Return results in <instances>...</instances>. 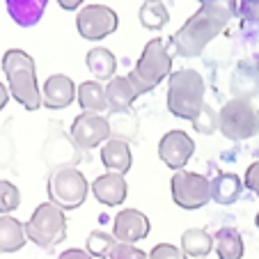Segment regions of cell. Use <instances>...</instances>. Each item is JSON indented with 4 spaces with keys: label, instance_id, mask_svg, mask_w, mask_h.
<instances>
[{
    "label": "cell",
    "instance_id": "39",
    "mask_svg": "<svg viewBox=\"0 0 259 259\" xmlns=\"http://www.w3.org/2000/svg\"><path fill=\"white\" fill-rule=\"evenodd\" d=\"M200 3H202V0H200Z\"/></svg>",
    "mask_w": 259,
    "mask_h": 259
},
{
    "label": "cell",
    "instance_id": "22",
    "mask_svg": "<svg viewBox=\"0 0 259 259\" xmlns=\"http://www.w3.org/2000/svg\"><path fill=\"white\" fill-rule=\"evenodd\" d=\"M213 250L218 259H241L243 257V239L234 227H220L213 234Z\"/></svg>",
    "mask_w": 259,
    "mask_h": 259
},
{
    "label": "cell",
    "instance_id": "36",
    "mask_svg": "<svg viewBox=\"0 0 259 259\" xmlns=\"http://www.w3.org/2000/svg\"><path fill=\"white\" fill-rule=\"evenodd\" d=\"M254 64H257V69H259V55H257V58H254Z\"/></svg>",
    "mask_w": 259,
    "mask_h": 259
},
{
    "label": "cell",
    "instance_id": "32",
    "mask_svg": "<svg viewBox=\"0 0 259 259\" xmlns=\"http://www.w3.org/2000/svg\"><path fill=\"white\" fill-rule=\"evenodd\" d=\"M58 259H92L90 257V252L88 250H78V248H69V250H64L62 254H60Z\"/></svg>",
    "mask_w": 259,
    "mask_h": 259
},
{
    "label": "cell",
    "instance_id": "35",
    "mask_svg": "<svg viewBox=\"0 0 259 259\" xmlns=\"http://www.w3.org/2000/svg\"><path fill=\"white\" fill-rule=\"evenodd\" d=\"M254 225H257V230H259V211H257V218H254Z\"/></svg>",
    "mask_w": 259,
    "mask_h": 259
},
{
    "label": "cell",
    "instance_id": "7",
    "mask_svg": "<svg viewBox=\"0 0 259 259\" xmlns=\"http://www.w3.org/2000/svg\"><path fill=\"white\" fill-rule=\"evenodd\" d=\"M218 128L227 140H250L259 133V110L250 99H232L220 108Z\"/></svg>",
    "mask_w": 259,
    "mask_h": 259
},
{
    "label": "cell",
    "instance_id": "16",
    "mask_svg": "<svg viewBox=\"0 0 259 259\" xmlns=\"http://www.w3.org/2000/svg\"><path fill=\"white\" fill-rule=\"evenodd\" d=\"M140 97L136 90V85L131 83L128 76H115L113 80H108L106 85V99L108 108L113 113H128V108L133 106V101Z\"/></svg>",
    "mask_w": 259,
    "mask_h": 259
},
{
    "label": "cell",
    "instance_id": "14",
    "mask_svg": "<svg viewBox=\"0 0 259 259\" xmlns=\"http://www.w3.org/2000/svg\"><path fill=\"white\" fill-rule=\"evenodd\" d=\"M126 193H128L126 179H124V175H119V172H106V175L97 177V179L92 181V195L97 197V202H101V204H106V206L124 204Z\"/></svg>",
    "mask_w": 259,
    "mask_h": 259
},
{
    "label": "cell",
    "instance_id": "37",
    "mask_svg": "<svg viewBox=\"0 0 259 259\" xmlns=\"http://www.w3.org/2000/svg\"><path fill=\"white\" fill-rule=\"evenodd\" d=\"M149 3H156V0H149Z\"/></svg>",
    "mask_w": 259,
    "mask_h": 259
},
{
    "label": "cell",
    "instance_id": "3",
    "mask_svg": "<svg viewBox=\"0 0 259 259\" xmlns=\"http://www.w3.org/2000/svg\"><path fill=\"white\" fill-rule=\"evenodd\" d=\"M3 71H5L7 83H10V94L25 110H37V108L44 106L32 55H28L21 49L5 51V55H3Z\"/></svg>",
    "mask_w": 259,
    "mask_h": 259
},
{
    "label": "cell",
    "instance_id": "12",
    "mask_svg": "<svg viewBox=\"0 0 259 259\" xmlns=\"http://www.w3.org/2000/svg\"><path fill=\"white\" fill-rule=\"evenodd\" d=\"M152 232V223L142 211L138 209H122L113 220V236L119 243H138L147 239Z\"/></svg>",
    "mask_w": 259,
    "mask_h": 259
},
{
    "label": "cell",
    "instance_id": "15",
    "mask_svg": "<svg viewBox=\"0 0 259 259\" xmlns=\"http://www.w3.org/2000/svg\"><path fill=\"white\" fill-rule=\"evenodd\" d=\"M101 163L108 172H119L126 175L133 165V154L131 147L124 138H110L108 142H103L101 147Z\"/></svg>",
    "mask_w": 259,
    "mask_h": 259
},
{
    "label": "cell",
    "instance_id": "20",
    "mask_svg": "<svg viewBox=\"0 0 259 259\" xmlns=\"http://www.w3.org/2000/svg\"><path fill=\"white\" fill-rule=\"evenodd\" d=\"M78 99L83 113H97L101 115L103 110H108V99H106V88L99 80H85L78 85Z\"/></svg>",
    "mask_w": 259,
    "mask_h": 259
},
{
    "label": "cell",
    "instance_id": "4",
    "mask_svg": "<svg viewBox=\"0 0 259 259\" xmlns=\"http://www.w3.org/2000/svg\"><path fill=\"white\" fill-rule=\"evenodd\" d=\"M170 71H172V53L167 49V41L156 37V39L147 41L140 60L136 62L133 71L128 73V78L136 85L138 94H147L154 88H158V83Z\"/></svg>",
    "mask_w": 259,
    "mask_h": 259
},
{
    "label": "cell",
    "instance_id": "31",
    "mask_svg": "<svg viewBox=\"0 0 259 259\" xmlns=\"http://www.w3.org/2000/svg\"><path fill=\"white\" fill-rule=\"evenodd\" d=\"M243 186L248 188L250 193L259 197V161L252 163V165L245 170V177H243Z\"/></svg>",
    "mask_w": 259,
    "mask_h": 259
},
{
    "label": "cell",
    "instance_id": "27",
    "mask_svg": "<svg viewBox=\"0 0 259 259\" xmlns=\"http://www.w3.org/2000/svg\"><path fill=\"white\" fill-rule=\"evenodd\" d=\"M193 128H195L197 133H204V136H209V133H213L215 128H218V115L211 110L209 106L202 110V115L193 122Z\"/></svg>",
    "mask_w": 259,
    "mask_h": 259
},
{
    "label": "cell",
    "instance_id": "24",
    "mask_svg": "<svg viewBox=\"0 0 259 259\" xmlns=\"http://www.w3.org/2000/svg\"><path fill=\"white\" fill-rule=\"evenodd\" d=\"M138 19H140L142 28L161 30V28H165V23L170 21V12H167V7L163 5L161 0H156V3L145 0V5H142L140 12H138Z\"/></svg>",
    "mask_w": 259,
    "mask_h": 259
},
{
    "label": "cell",
    "instance_id": "23",
    "mask_svg": "<svg viewBox=\"0 0 259 259\" xmlns=\"http://www.w3.org/2000/svg\"><path fill=\"white\" fill-rule=\"evenodd\" d=\"M181 250L188 254V257H206V254L213 250V236L206 230H200V227H191L181 234Z\"/></svg>",
    "mask_w": 259,
    "mask_h": 259
},
{
    "label": "cell",
    "instance_id": "5",
    "mask_svg": "<svg viewBox=\"0 0 259 259\" xmlns=\"http://www.w3.org/2000/svg\"><path fill=\"white\" fill-rule=\"evenodd\" d=\"M25 234L37 248H55L67 239V215L53 202H41L25 223Z\"/></svg>",
    "mask_w": 259,
    "mask_h": 259
},
{
    "label": "cell",
    "instance_id": "1",
    "mask_svg": "<svg viewBox=\"0 0 259 259\" xmlns=\"http://www.w3.org/2000/svg\"><path fill=\"white\" fill-rule=\"evenodd\" d=\"M236 14V0H202L200 10L175 32L172 41L181 58H197Z\"/></svg>",
    "mask_w": 259,
    "mask_h": 259
},
{
    "label": "cell",
    "instance_id": "6",
    "mask_svg": "<svg viewBox=\"0 0 259 259\" xmlns=\"http://www.w3.org/2000/svg\"><path fill=\"white\" fill-rule=\"evenodd\" d=\"M46 191H49V202L58 204L62 211H73L83 206L90 193V184L78 167L62 165L51 172Z\"/></svg>",
    "mask_w": 259,
    "mask_h": 259
},
{
    "label": "cell",
    "instance_id": "19",
    "mask_svg": "<svg viewBox=\"0 0 259 259\" xmlns=\"http://www.w3.org/2000/svg\"><path fill=\"white\" fill-rule=\"evenodd\" d=\"M28 241L25 225L19 223L14 215H0V252H16Z\"/></svg>",
    "mask_w": 259,
    "mask_h": 259
},
{
    "label": "cell",
    "instance_id": "17",
    "mask_svg": "<svg viewBox=\"0 0 259 259\" xmlns=\"http://www.w3.org/2000/svg\"><path fill=\"white\" fill-rule=\"evenodd\" d=\"M49 0H5L7 14L21 28H32L41 21Z\"/></svg>",
    "mask_w": 259,
    "mask_h": 259
},
{
    "label": "cell",
    "instance_id": "11",
    "mask_svg": "<svg viewBox=\"0 0 259 259\" xmlns=\"http://www.w3.org/2000/svg\"><path fill=\"white\" fill-rule=\"evenodd\" d=\"M193 154H195V142L186 131H179V128L167 131L158 142V156L175 172L184 170L186 163L193 158Z\"/></svg>",
    "mask_w": 259,
    "mask_h": 259
},
{
    "label": "cell",
    "instance_id": "28",
    "mask_svg": "<svg viewBox=\"0 0 259 259\" xmlns=\"http://www.w3.org/2000/svg\"><path fill=\"white\" fill-rule=\"evenodd\" d=\"M149 259H188V254L172 243H158L149 250Z\"/></svg>",
    "mask_w": 259,
    "mask_h": 259
},
{
    "label": "cell",
    "instance_id": "38",
    "mask_svg": "<svg viewBox=\"0 0 259 259\" xmlns=\"http://www.w3.org/2000/svg\"><path fill=\"white\" fill-rule=\"evenodd\" d=\"M200 259H206V257H200Z\"/></svg>",
    "mask_w": 259,
    "mask_h": 259
},
{
    "label": "cell",
    "instance_id": "2",
    "mask_svg": "<svg viewBox=\"0 0 259 259\" xmlns=\"http://www.w3.org/2000/svg\"><path fill=\"white\" fill-rule=\"evenodd\" d=\"M204 78L195 69H177L167 80V110L179 119L195 122L206 108Z\"/></svg>",
    "mask_w": 259,
    "mask_h": 259
},
{
    "label": "cell",
    "instance_id": "25",
    "mask_svg": "<svg viewBox=\"0 0 259 259\" xmlns=\"http://www.w3.org/2000/svg\"><path fill=\"white\" fill-rule=\"evenodd\" d=\"M117 243H119V241L115 239L113 234H108V232H101V230H94V232H90L88 241H85V250L90 252V257L108 259Z\"/></svg>",
    "mask_w": 259,
    "mask_h": 259
},
{
    "label": "cell",
    "instance_id": "33",
    "mask_svg": "<svg viewBox=\"0 0 259 259\" xmlns=\"http://www.w3.org/2000/svg\"><path fill=\"white\" fill-rule=\"evenodd\" d=\"M58 5L67 12H73V10H78V7L83 5V0H58Z\"/></svg>",
    "mask_w": 259,
    "mask_h": 259
},
{
    "label": "cell",
    "instance_id": "9",
    "mask_svg": "<svg viewBox=\"0 0 259 259\" xmlns=\"http://www.w3.org/2000/svg\"><path fill=\"white\" fill-rule=\"evenodd\" d=\"M119 25L117 12L108 5H85L76 14V28L80 37L90 41H101L113 34Z\"/></svg>",
    "mask_w": 259,
    "mask_h": 259
},
{
    "label": "cell",
    "instance_id": "21",
    "mask_svg": "<svg viewBox=\"0 0 259 259\" xmlns=\"http://www.w3.org/2000/svg\"><path fill=\"white\" fill-rule=\"evenodd\" d=\"M85 64H88V69L94 73L97 80H113L115 71H117V58L108 49H103V46H97V49L88 51Z\"/></svg>",
    "mask_w": 259,
    "mask_h": 259
},
{
    "label": "cell",
    "instance_id": "13",
    "mask_svg": "<svg viewBox=\"0 0 259 259\" xmlns=\"http://www.w3.org/2000/svg\"><path fill=\"white\" fill-rule=\"evenodd\" d=\"M76 94H78V88L73 85V80L64 73H55L46 78L44 90H41V101L51 110H62V108L71 106Z\"/></svg>",
    "mask_w": 259,
    "mask_h": 259
},
{
    "label": "cell",
    "instance_id": "29",
    "mask_svg": "<svg viewBox=\"0 0 259 259\" xmlns=\"http://www.w3.org/2000/svg\"><path fill=\"white\" fill-rule=\"evenodd\" d=\"M236 10H239L245 25H259V0H236Z\"/></svg>",
    "mask_w": 259,
    "mask_h": 259
},
{
    "label": "cell",
    "instance_id": "10",
    "mask_svg": "<svg viewBox=\"0 0 259 259\" xmlns=\"http://www.w3.org/2000/svg\"><path fill=\"white\" fill-rule=\"evenodd\" d=\"M71 140L78 149H94V147L103 145V142L110 140V133L113 126L108 119H103L97 113H80L78 117L73 119L71 124Z\"/></svg>",
    "mask_w": 259,
    "mask_h": 259
},
{
    "label": "cell",
    "instance_id": "18",
    "mask_svg": "<svg viewBox=\"0 0 259 259\" xmlns=\"http://www.w3.org/2000/svg\"><path fill=\"white\" fill-rule=\"evenodd\" d=\"M243 193V181L239 179V175L232 172H220L213 181H211V200L220 206H230Z\"/></svg>",
    "mask_w": 259,
    "mask_h": 259
},
{
    "label": "cell",
    "instance_id": "26",
    "mask_svg": "<svg viewBox=\"0 0 259 259\" xmlns=\"http://www.w3.org/2000/svg\"><path fill=\"white\" fill-rule=\"evenodd\" d=\"M21 204V193L12 181L0 179V215H10Z\"/></svg>",
    "mask_w": 259,
    "mask_h": 259
},
{
    "label": "cell",
    "instance_id": "34",
    "mask_svg": "<svg viewBox=\"0 0 259 259\" xmlns=\"http://www.w3.org/2000/svg\"><path fill=\"white\" fill-rule=\"evenodd\" d=\"M7 101H10V90H7L5 85L0 83V110L7 106Z\"/></svg>",
    "mask_w": 259,
    "mask_h": 259
},
{
    "label": "cell",
    "instance_id": "8",
    "mask_svg": "<svg viewBox=\"0 0 259 259\" xmlns=\"http://www.w3.org/2000/svg\"><path fill=\"white\" fill-rule=\"evenodd\" d=\"M170 191L177 206L186 211H195L209 204L211 181L204 175H197V172L177 170L170 179Z\"/></svg>",
    "mask_w": 259,
    "mask_h": 259
},
{
    "label": "cell",
    "instance_id": "30",
    "mask_svg": "<svg viewBox=\"0 0 259 259\" xmlns=\"http://www.w3.org/2000/svg\"><path fill=\"white\" fill-rule=\"evenodd\" d=\"M108 259H149V254L131 243H117Z\"/></svg>",
    "mask_w": 259,
    "mask_h": 259
}]
</instances>
